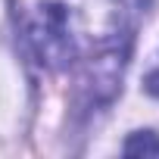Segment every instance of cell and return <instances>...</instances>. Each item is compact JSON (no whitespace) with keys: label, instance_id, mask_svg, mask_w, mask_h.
Listing matches in <instances>:
<instances>
[{"label":"cell","instance_id":"cell-1","mask_svg":"<svg viewBox=\"0 0 159 159\" xmlns=\"http://www.w3.org/2000/svg\"><path fill=\"white\" fill-rule=\"evenodd\" d=\"M28 44L41 66L53 72L81 69L94 91H116L128 53L122 0H38Z\"/></svg>","mask_w":159,"mask_h":159},{"label":"cell","instance_id":"cell-2","mask_svg":"<svg viewBox=\"0 0 159 159\" xmlns=\"http://www.w3.org/2000/svg\"><path fill=\"white\" fill-rule=\"evenodd\" d=\"M125 156H159V134L156 131H134L125 147H122Z\"/></svg>","mask_w":159,"mask_h":159}]
</instances>
